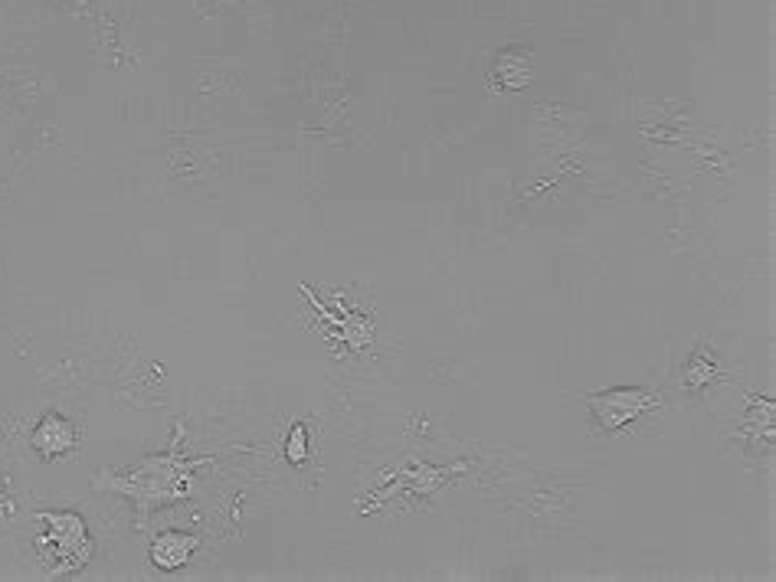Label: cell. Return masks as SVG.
Wrapping results in <instances>:
<instances>
[{"mask_svg": "<svg viewBox=\"0 0 776 582\" xmlns=\"http://www.w3.org/2000/svg\"><path fill=\"white\" fill-rule=\"evenodd\" d=\"M30 442H33V449H36L43 459H59V455L72 452V446H75V429H72V423L62 419V416H46V419H39V426L33 429Z\"/></svg>", "mask_w": 776, "mask_h": 582, "instance_id": "4", "label": "cell"}, {"mask_svg": "<svg viewBox=\"0 0 776 582\" xmlns=\"http://www.w3.org/2000/svg\"><path fill=\"white\" fill-rule=\"evenodd\" d=\"M39 527H43V537H39V547L43 550H52V570L62 573V570H75L89 560V550H92V537L85 531V521L72 511H52V514H39L36 518Z\"/></svg>", "mask_w": 776, "mask_h": 582, "instance_id": "2", "label": "cell"}, {"mask_svg": "<svg viewBox=\"0 0 776 582\" xmlns=\"http://www.w3.org/2000/svg\"><path fill=\"white\" fill-rule=\"evenodd\" d=\"M708 377H712V364L705 367V360H695V364H692V370L685 373V383H689V387H705V383H708Z\"/></svg>", "mask_w": 776, "mask_h": 582, "instance_id": "7", "label": "cell"}, {"mask_svg": "<svg viewBox=\"0 0 776 582\" xmlns=\"http://www.w3.org/2000/svg\"><path fill=\"white\" fill-rule=\"evenodd\" d=\"M193 550H197V537H190V534H161L151 544V563L157 570H180L190 560Z\"/></svg>", "mask_w": 776, "mask_h": 582, "instance_id": "5", "label": "cell"}, {"mask_svg": "<svg viewBox=\"0 0 776 582\" xmlns=\"http://www.w3.org/2000/svg\"><path fill=\"white\" fill-rule=\"evenodd\" d=\"M200 462H184L174 455H157L148 459L144 465H138L134 472L121 475V478H98L95 488L115 491L121 498H131L141 511L154 508V504H171L180 501L187 495L190 475Z\"/></svg>", "mask_w": 776, "mask_h": 582, "instance_id": "1", "label": "cell"}, {"mask_svg": "<svg viewBox=\"0 0 776 582\" xmlns=\"http://www.w3.org/2000/svg\"><path fill=\"white\" fill-rule=\"evenodd\" d=\"M652 406V396L646 390H616L603 400H597V416L607 429H620L633 419H639Z\"/></svg>", "mask_w": 776, "mask_h": 582, "instance_id": "3", "label": "cell"}, {"mask_svg": "<svg viewBox=\"0 0 776 582\" xmlns=\"http://www.w3.org/2000/svg\"><path fill=\"white\" fill-rule=\"evenodd\" d=\"M285 459H289L292 465H302V462L308 459V432H305V426H295V429L289 432V439H285Z\"/></svg>", "mask_w": 776, "mask_h": 582, "instance_id": "6", "label": "cell"}, {"mask_svg": "<svg viewBox=\"0 0 776 582\" xmlns=\"http://www.w3.org/2000/svg\"><path fill=\"white\" fill-rule=\"evenodd\" d=\"M0 495H3V482H0Z\"/></svg>", "mask_w": 776, "mask_h": 582, "instance_id": "8", "label": "cell"}]
</instances>
